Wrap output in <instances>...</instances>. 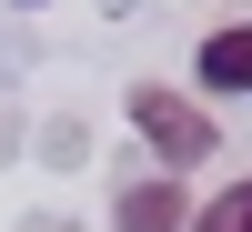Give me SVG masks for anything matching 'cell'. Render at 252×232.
Instances as JSON below:
<instances>
[{"mask_svg":"<svg viewBox=\"0 0 252 232\" xmlns=\"http://www.w3.org/2000/svg\"><path fill=\"white\" fill-rule=\"evenodd\" d=\"M131 132L161 152V172H192V162H212V141H222L212 111L182 101V91H161V81H141V91H131Z\"/></svg>","mask_w":252,"mask_h":232,"instance_id":"1","label":"cell"},{"mask_svg":"<svg viewBox=\"0 0 252 232\" xmlns=\"http://www.w3.org/2000/svg\"><path fill=\"white\" fill-rule=\"evenodd\" d=\"M182 222H192V192L172 172H152L141 192H121V232H182Z\"/></svg>","mask_w":252,"mask_h":232,"instance_id":"2","label":"cell"},{"mask_svg":"<svg viewBox=\"0 0 252 232\" xmlns=\"http://www.w3.org/2000/svg\"><path fill=\"white\" fill-rule=\"evenodd\" d=\"M202 91H252V31H212L202 40Z\"/></svg>","mask_w":252,"mask_h":232,"instance_id":"3","label":"cell"},{"mask_svg":"<svg viewBox=\"0 0 252 232\" xmlns=\"http://www.w3.org/2000/svg\"><path fill=\"white\" fill-rule=\"evenodd\" d=\"M182 232H252V182H222V192L202 202V212L182 222Z\"/></svg>","mask_w":252,"mask_h":232,"instance_id":"4","label":"cell"}]
</instances>
